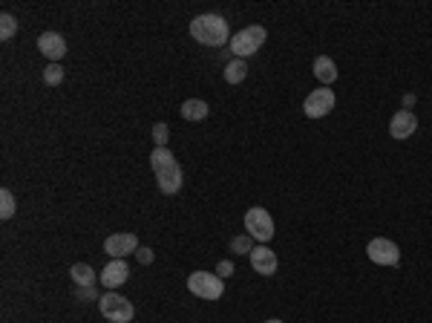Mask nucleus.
Here are the masks:
<instances>
[{
  "label": "nucleus",
  "mask_w": 432,
  "mask_h": 323,
  "mask_svg": "<svg viewBox=\"0 0 432 323\" xmlns=\"http://www.w3.org/2000/svg\"><path fill=\"white\" fill-rule=\"evenodd\" d=\"M190 35L205 47H225L228 44V24L219 15H199L190 21Z\"/></svg>",
  "instance_id": "1"
},
{
  "label": "nucleus",
  "mask_w": 432,
  "mask_h": 323,
  "mask_svg": "<svg viewBox=\"0 0 432 323\" xmlns=\"http://www.w3.org/2000/svg\"><path fill=\"white\" fill-rule=\"evenodd\" d=\"M265 44V29L263 26H248V29H240L237 35L231 38V52L237 55V58H251L254 52Z\"/></svg>",
  "instance_id": "2"
},
{
  "label": "nucleus",
  "mask_w": 432,
  "mask_h": 323,
  "mask_svg": "<svg viewBox=\"0 0 432 323\" xmlns=\"http://www.w3.org/2000/svg\"><path fill=\"white\" fill-rule=\"evenodd\" d=\"M98 306H101V315L110 320V323H130L135 309H133V303L122 295H115V292H107L98 297Z\"/></svg>",
  "instance_id": "3"
},
{
  "label": "nucleus",
  "mask_w": 432,
  "mask_h": 323,
  "mask_svg": "<svg viewBox=\"0 0 432 323\" xmlns=\"http://www.w3.org/2000/svg\"><path fill=\"white\" fill-rule=\"evenodd\" d=\"M188 289L202 297V300H219L222 292H225V283L219 274H208V272H193L188 277Z\"/></svg>",
  "instance_id": "4"
},
{
  "label": "nucleus",
  "mask_w": 432,
  "mask_h": 323,
  "mask_svg": "<svg viewBox=\"0 0 432 323\" xmlns=\"http://www.w3.org/2000/svg\"><path fill=\"white\" fill-rule=\"evenodd\" d=\"M245 231L257 240V242H268L274 237V220L265 208H248L245 214Z\"/></svg>",
  "instance_id": "5"
},
{
  "label": "nucleus",
  "mask_w": 432,
  "mask_h": 323,
  "mask_svg": "<svg viewBox=\"0 0 432 323\" xmlns=\"http://www.w3.org/2000/svg\"><path fill=\"white\" fill-rule=\"evenodd\" d=\"M366 254H369L372 263H378V265H398L401 263V249L392 240H386V237H375V240H372Z\"/></svg>",
  "instance_id": "6"
},
{
  "label": "nucleus",
  "mask_w": 432,
  "mask_h": 323,
  "mask_svg": "<svg viewBox=\"0 0 432 323\" xmlns=\"http://www.w3.org/2000/svg\"><path fill=\"white\" fill-rule=\"evenodd\" d=\"M331 107H335V92H331L329 87H320V90L308 92V99H306V104H303V110H306L308 119H323V116H329Z\"/></svg>",
  "instance_id": "7"
},
{
  "label": "nucleus",
  "mask_w": 432,
  "mask_h": 323,
  "mask_svg": "<svg viewBox=\"0 0 432 323\" xmlns=\"http://www.w3.org/2000/svg\"><path fill=\"white\" fill-rule=\"evenodd\" d=\"M104 251L113 254L115 260H122V257H127L133 251H139V237L135 234H113V237L104 240Z\"/></svg>",
  "instance_id": "8"
},
{
  "label": "nucleus",
  "mask_w": 432,
  "mask_h": 323,
  "mask_svg": "<svg viewBox=\"0 0 432 323\" xmlns=\"http://www.w3.org/2000/svg\"><path fill=\"white\" fill-rule=\"evenodd\" d=\"M38 49H41V55H47L52 64H58L67 55V41L58 32H44L38 38Z\"/></svg>",
  "instance_id": "9"
},
{
  "label": "nucleus",
  "mask_w": 432,
  "mask_h": 323,
  "mask_svg": "<svg viewBox=\"0 0 432 323\" xmlns=\"http://www.w3.org/2000/svg\"><path fill=\"white\" fill-rule=\"evenodd\" d=\"M415 130H418V119L412 116V110H401V113L392 116V124H389L392 139H409Z\"/></svg>",
  "instance_id": "10"
},
{
  "label": "nucleus",
  "mask_w": 432,
  "mask_h": 323,
  "mask_svg": "<svg viewBox=\"0 0 432 323\" xmlns=\"http://www.w3.org/2000/svg\"><path fill=\"white\" fill-rule=\"evenodd\" d=\"M127 274H130V269H127L124 260H110V263L104 265V272H101V286H104L107 292L119 289L122 283L127 280Z\"/></svg>",
  "instance_id": "11"
},
{
  "label": "nucleus",
  "mask_w": 432,
  "mask_h": 323,
  "mask_svg": "<svg viewBox=\"0 0 432 323\" xmlns=\"http://www.w3.org/2000/svg\"><path fill=\"white\" fill-rule=\"evenodd\" d=\"M156 179H159V191H162V194H179V191H182V182H185L179 162L170 165V167H165V170H159V174H156Z\"/></svg>",
  "instance_id": "12"
},
{
  "label": "nucleus",
  "mask_w": 432,
  "mask_h": 323,
  "mask_svg": "<svg viewBox=\"0 0 432 323\" xmlns=\"http://www.w3.org/2000/svg\"><path fill=\"white\" fill-rule=\"evenodd\" d=\"M251 265L257 274H265L271 277L274 272H277V254H274L271 249H265V245H257V249L251 251Z\"/></svg>",
  "instance_id": "13"
},
{
  "label": "nucleus",
  "mask_w": 432,
  "mask_h": 323,
  "mask_svg": "<svg viewBox=\"0 0 432 323\" xmlns=\"http://www.w3.org/2000/svg\"><path fill=\"white\" fill-rule=\"evenodd\" d=\"M314 75H317V81L323 84H335L338 81V64L329 58V55H317L314 58Z\"/></svg>",
  "instance_id": "14"
},
{
  "label": "nucleus",
  "mask_w": 432,
  "mask_h": 323,
  "mask_svg": "<svg viewBox=\"0 0 432 323\" xmlns=\"http://www.w3.org/2000/svg\"><path fill=\"white\" fill-rule=\"evenodd\" d=\"M182 116L188 122H202V119H208V104L202 99H188L182 104Z\"/></svg>",
  "instance_id": "15"
},
{
  "label": "nucleus",
  "mask_w": 432,
  "mask_h": 323,
  "mask_svg": "<svg viewBox=\"0 0 432 323\" xmlns=\"http://www.w3.org/2000/svg\"><path fill=\"white\" fill-rule=\"evenodd\" d=\"M69 274H72V280L78 283V286H92L95 280H101V277H95L90 263H75L72 269H69Z\"/></svg>",
  "instance_id": "16"
},
{
  "label": "nucleus",
  "mask_w": 432,
  "mask_h": 323,
  "mask_svg": "<svg viewBox=\"0 0 432 323\" xmlns=\"http://www.w3.org/2000/svg\"><path fill=\"white\" fill-rule=\"evenodd\" d=\"M170 165H176V156L170 154L167 147H156L153 154H150V167L159 174V170H165V167H170Z\"/></svg>",
  "instance_id": "17"
},
{
  "label": "nucleus",
  "mask_w": 432,
  "mask_h": 323,
  "mask_svg": "<svg viewBox=\"0 0 432 323\" xmlns=\"http://www.w3.org/2000/svg\"><path fill=\"white\" fill-rule=\"evenodd\" d=\"M245 75H248V64H245L242 58H233V61L225 67V81H228V84L245 81Z\"/></svg>",
  "instance_id": "18"
},
{
  "label": "nucleus",
  "mask_w": 432,
  "mask_h": 323,
  "mask_svg": "<svg viewBox=\"0 0 432 323\" xmlns=\"http://www.w3.org/2000/svg\"><path fill=\"white\" fill-rule=\"evenodd\" d=\"M251 240H254L251 234H240V237H233V240H231V251H233V254H251V251H254Z\"/></svg>",
  "instance_id": "19"
},
{
  "label": "nucleus",
  "mask_w": 432,
  "mask_h": 323,
  "mask_svg": "<svg viewBox=\"0 0 432 323\" xmlns=\"http://www.w3.org/2000/svg\"><path fill=\"white\" fill-rule=\"evenodd\" d=\"M15 32H17V21H15L9 12H3V15H0V38H3V41H9Z\"/></svg>",
  "instance_id": "20"
},
{
  "label": "nucleus",
  "mask_w": 432,
  "mask_h": 323,
  "mask_svg": "<svg viewBox=\"0 0 432 323\" xmlns=\"http://www.w3.org/2000/svg\"><path fill=\"white\" fill-rule=\"evenodd\" d=\"M44 81L49 84V87H58L64 81V67L61 64H49L47 69H44Z\"/></svg>",
  "instance_id": "21"
},
{
  "label": "nucleus",
  "mask_w": 432,
  "mask_h": 323,
  "mask_svg": "<svg viewBox=\"0 0 432 323\" xmlns=\"http://www.w3.org/2000/svg\"><path fill=\"white\" fill-rule=\"evenodd\" d=\"M0 205H3V208H0V217L12 220L15 217V197H12V191H6V188L0 191Z\"/></svg>",
  "instance_id": "22"
},
{
  "label": "nucleus",
  "mask_w": 432,
  "mask_h": 323,
  "mask_svg": "<svg viewBox=\"0 0 432 323\" xmlns=\"http://www.w3.org/2000/svg\"><path fill=\"white\" fill-rule=\"evenodd\" d=\"M167 133H170V127H167L165 122H156V127H153V142H156V147H167Z\"/></svg>",
  "instance_id": "23"
},
{
  "label": "nucleus",
  "mask_w": 432,
  "mask_h": 323,
  "mask_svg": "<svg viewBox=\"0 0 432 323\" xmlns=\"http://www.w3.org/2000/svg\"><path fill=\"white\" fill-rule=\"evenodd\" d=\"M216 274H219V277H231L233 274V263L231 260H222L219 265H216Z\"/></svg>",
  "instance_id": "24"
},
{
  "label": "nucleus",
  "mask_w": 432,
  "mask_h": 323,
  "mask_svg": "<svg viewBox=\"0 0 432 323\" xmlns=\"http://www.w3.org/2000/svg\"><path fill=\"white\" fill-rule=\"evenodd\" d=\"M135 257H139V263H144V265H150V263H153V251H150V249H144V245H139V251H135Z\"/></svg>",
  "instance_id": "25"
},
{
  "label": "nucleus",
  "mask_w": 432,
  "mask_h": 323,
  "mask_svg": "<svg viewBox=\"0 0 432 323\" xmlns=\"http://www.w3.org/2000/svg\"><path fill=\"white\" fill-rule=\"evenodd\" d=\"M412 104H415V96H412V92H406V96H404V110H412Z\"/></svg>",
  "instance_id": "26"
},
{
  "label": "nucleus",
  "mask_w": 432,
  "mask_h": 323,
  "mask_svg": "<svg viewBox=\"0 0 432 323\" xmlns=\"http://www.w3.org/2000/svg\"><path fill=\"white\" fill-rule=\"evenodd\" d=\"M265 323H283V320H277V317H271V320H265Z\"/></svg>",
  "instance_id": "27"
}]
</instances>
